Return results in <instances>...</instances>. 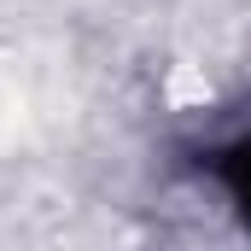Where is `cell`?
Segmentation results:
<instances>
[{
	"label": "cell",
	"mask_w": 251,
	"mask_h": 251,
	"mask_svg": "<svg viewBox=\"0 0 251 251\" xmlns=\"http://www.w3.org/2000/svg\"><path fill=\"white\" fill-rule=\"evenodd\" d=\"M210 176L222 181V193H228V204L240 210V222L251 228V134H240V140H228L216 158H210Z\"/></svg>",
	"instance_id": "6da1fadb"
}]
</instances>
